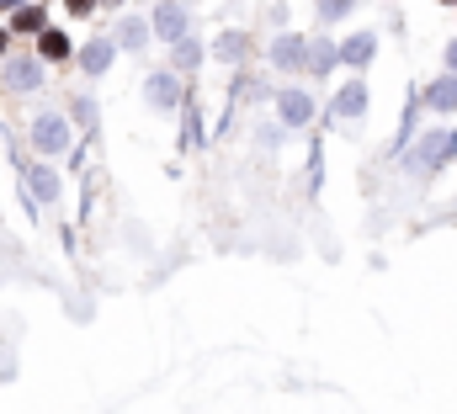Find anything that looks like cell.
<instances>
[{
  "mask_svg": "<svg viewBox=\"0 0 457 414\" xmlns=\"http://www.w3.org/2000/svg\"><path fill=\"white\" fill-rule=\"evenodd\" d=\"M457 160V133L447 128V133H426V144L410 154V165L415 170H442V165H453Z\"/></svg>",
  "mask_w": 457,
  "mask_h": 414,
  "instance_id": "cell-1",
  "label": "cell"
},
{
  "mask_svg": "<svg viewBox=\"0 0 457 414\" xmlns=\"http://www.w3.org/2000/svg\"><path fill=\"white\" fill-rule=\"evenodd\" d=\"M32 149H37V154H64V149H70V122H64L59 112H43V117L32 122Z\"/></svg>",
  "mask_w": 457,
  "mask_h": 414,
  "instance_id": "cell-2",
  "label": "cell"
},
{
  "mask_svg": "<svg viewBox=\"0 0 457 414\" xmlns=\"http://www.w3.org/2000/svg\"><path fill=\"white\" fill-rule=\"evenodd\" d=\"M277 117H282V128H303V122H314V96L298 91V86L277 91Z\"/></svg>",
  "mask_w": 457,
  "mask_h": 414,
  "instance_id": "cell-3",
  "label": "cell"
},
{
  "mask_svg": "<svg viewBox=\"0 0 457 414\" xmlns=\"http://www.w3.org/2000/svg\"><path fill=\"white\" fill-rule=\"evenodd\" d=\"M5 80H11V91H37V86H43V64L27 59V54H16V59L5 64Z\"/></svg>",
  "mask_w": 457,
  "mask_h": 414,
  "instance_id": "cell-4",
  "label": "cell"
},
{
  "mask_svg": "<svg viewBox=\"0 0 457 414\" xmlns=\"http://www.w3.org/2000/svg\"><path fill=\"white\" fill-rule=\"evenodd\" d=\"M271 64L277 70H303L309 64V43L303 37H277L271 43Z\"/></svg>",
  "mask_w": 457,
  "mask_h": 414,
  "instance_id": "cell-5",
  "label": "cell"
},
{
  "mask_svg": "<svg viewBox=\"0 0 457 414\" xmlns=\"http://www.w3.org/2000/svg\"><path fill=\"white\" fill-rule=\"evenodd\" d=\"M361 112H367V86H361V80H351L345 91H336V102H330V117L351 122V117H361Z\"/></svg>",
  "mask_w": 457,
  "mask_h": 414,
  "instance_id": "cell-6",
  "label": "cell"
},
{
  "mask_svg": "<svg viewBox=\"0 0 457 414\" xmlns=\"http://www.w3.org/2000/svg\"><path fill=\"white\" fill-rule=\"evenodd\" d=\"M420 102L431 106V112H457V75H436Z\"/></svg>",
  "mask_w": 457,
  "mask_h": 414,
  "instance_id": "cell-7",
  "label": "cell"
},
{
  "mask_svg": "<svg viewBox=\"0 0 457 414\" xmlns=\"http://www.w3.org/2000/svg\"><path fill=\"white\" fill-rule=\"evenodd\" d=\"M154 32H160V37H170V43H181V37H187V11H181L176 0H170V5H160V11H154Z\"/></svg>",
  "mask_w": 457,
  "mask_h": 414,
  "instance_id": "cell-8",
  "label": "cell"
},
{
  "mask_svg": "<svg viewBox=\"0 0 457 414\" xmlns=\"http://www.w3.org/2000/svg\"><path fill=\"white\" fill-rule=\"evenodd\" d=\"M144 96H149V106H154V112H170V106H176V96H181V91H176V75H149Z\"/></svg>",
  "mask_w": 457,
  "mask_h": 414,
  "instance_id": "cell-9",
  "label": "cell"
},
{
  "mask_svg": "<svg viewBox=\"0 0 457 414\" xmlns=\"http://www.w3.org/2000/svg\"><path fill=\"white\" fill-rule=\"evenodd\" d=\"M372 48H378V37H372V32H356V37H345V43H341V64L361 70V64L372 59Z\"/></svg>",
  "mask_w": 457,
  "mask_h": 414,
  "instance_id": "cell-10",
  "label": "cell"
},
{
  "mask_svg": "<svg viewBox=\"0 0 457 414\" xmlns=\"http://www.w3.org/2000/svg\"><path fill=\"white\" fill-rule=\"evenodd\" d=\"M27 181H32V197L37 203H59V176L48 165H27Z\"/></svg>",
  "mask_w": 457,
  "mask_h": 414,
  "instance_id": "cell-11",
  "label": "cell"
},
{
  "mask_svg": "<svg viewBox=\"0 0 457 414\" xmlns=\"http://www.w3.org/2000/svg\"><path fill=\"white\" fill-rule=\"evenodd\" d=\"M112 54H117L112 43H107V37H96V43L80 54V70H86V75H107V70H112Z\"/></svg>",
  "mask_w": 457,
  "mask_h": 414,
  "instance_id": "cell-12",
  "label": "cell"
},
{
  "mask_svg": "<svg viewBox=\"0 0 457 414\" xmlns=\"http://www.w3.org/2000/svg\"><path fill=\"white\" fill-rule=\"evenodd\" d=\"M336 64H341V48H330V43H309V70H314V80H325Z\"/></svg>",
  "mask_w": 457,
  "mask_h": 414,
  "instance_id": "cell-13",
  "label": "cell"
},
{
  "mask_svg": "<svg viewBox=\"0 0 457 414\" xmlns=\"http://www.w3.org/2000/svg\"><path fill=\"white\" fill-rule=\"evenodd\" d=\"M170 59H176V70H187V75H192V70H197V64H203V43H197V37H181V43H176V54H170Z\"/></svg>",
  "mask_w": 457,
  "mask_h": 414,
  "instance_id": "cell-14",
  "label": "cell"
},
{
  "mask_svg": "<svg viewBox=\"0 0 457 414\" xmlns=\"http://www.w3.org/2000/svg\"><path fill=\"white\" fill-rule=\"evenodd\" d=\"M213 54H219L224 64H239V59H245V32H224V37L213 43Z\"/></svg>",
  "mask_w": 457,
  "mask_h": 414,
  "instance_id": "cell-15",
  "label": "cell"
},
{
  "mask_svg": "<svg viewBox=\"0 0 457 414\" xmlns=\"http://www.w3.org/2000/svg\"><path fill=\"white\" fill-rule=\"evenodd\" d=\"M117 43H122V48H144V43H149V27H144L138 16H128L122 32H117Z\"/></svg>",
  "mask_w": 457,
  "mask_h": 414,
  "instance_id": "cell-16",
  "label": "cell"
},
{
  "mask_svg": "<svg viewBox=\"0 0 457 414\" xmlns=\"http://www.w3.org/2000/svg\"><path fill=\"white\" fill-rule=\"evenodd\" d=\"M43 59H70V37L64 32H43Z\"/></svg>",
  "mask_w": 457,
  "mask_h": 414,
  "instance_id": "cell-17",
  "label": "cell"
},
{
  "mask_svg": "<svg viewBox=\"0 0 457 414\" xmlns=\"http://www.w3.org/2000/svg\"><path fill=\"white\" fill-rule=\"evenodd\" d=\"M356 0H320V21H341Z\"/></svg>",
  "mask_w": 457,
  "mask_h": 414,
  "instance_id": "cell-18",
  "label": "cell"
},
{
  "mask_svg": "<svg viewBox=\"0 0 457 414\" xmlns=\"http://www.w3.org/2000/svg\"><path fill=\"white\" fill-rule=\"evenodd\" d=\"M70 117H75V122H96V106H91L86 96H80V102L70 106Z\"/></svg>",
  "mask_w": 457,
  "mask_h": 414,
  "instance_id": "cell-19",
  "label": "cell"
},
{
  "mask_svg": "<svg viewBox=\"0 0 457 414\" xmlns=\"http://www.w3.org/2000/svg\"><path fill=\"white\" fill-rule=\"evenodd\" d=\"M16 27H21V32H37V27H43V11H21Z\"/></svg>",
  "mask_w": 457,
  "mask_h": 414,
  "instance_id": "cell-20",
  "label": "cell"
},
{
  "mask_svg": "<svg viewBox=\"0 0 457 414\" xmlns=\"http://www.w3.org/2000/svg\"><path fill=\"white\" fill-rule=\"evenodd\" d=\"M447 75H457V37L447 43Z\"/></svg>",
  "mask_w": 457,
  "mask_h": 414,
  "instance_id": "cell-21",
  "label": "cell"
},
{
  "mask_svg": "<svg viewBox=\"0 0 457 414\" xmlns=\"http://www.w3.org/2000/svg\"><path fill=\"white\" fill-rule=\"evenodd\" d=\"M0 5H21V0H0Z\"/></svg>",
  "mask_w": 457,
  "mask_h": 414,
  "instance_id": "cell-22",
  "label": "cell"
},
{
  "mask_svg": "<svg viewBox=\"0 0 457 414\" xmlns=\"http://www.w3.org/2000/svg\"><path fill=\"white\" fill-rule=\"evenodd\" d=\"M0 48H5V32H0Z\"/></svg>",
  "mask_w": 457,
  "mask_h": 414,
  "instance_id": "cell-23",
  "label": "cell"
}]
</instances>
